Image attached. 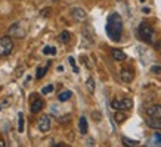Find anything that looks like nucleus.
I'll list each match as a JSON object with an SVG mask.
<instances>
[{
    "mask_svg": "<svg viewBox=\"0 0 161 147\" xmlns=\"http://www.w3.org/2000/svg\"><path fill=\"white\" fill-rule=\"evenodd\" d=\"M147 125L152 129H161V118L158 116H149L147 119Z\"/></svg>",
    "mask_w": 161,
    "mask_h": 147,
    "instance_id": "6",
    "label": "nucleus"
},
{
    "mask_svg": "<svg viewBox=\"0 0 161 147\" xmlns=\"http://www.w3.org/2000/svg\"><path fill=\"white\" fill-rule=\"evenodd\" d=\"M9 103H10V100H9V99H5L3 102H0V110H2V109H5L6 106L9 104Z\"/></svg>",
    "mask_w": 161,
    "mask_h": 147,
    "instance_id": "23",
    "label": "nucleus"
},
{
    "mask_svg": "<svg viewBox=\"0 0 161 147\" xmlns=\"http://www.w3.org/2000/svg\"><path fill=\"white\" fill-rule=\"evenodd\" d=\"M151 72L160 74V72H161V66H152V68H151Z\"/></svg>",
    "mask_w": 161,
    "mask_h": 147,
    "instance_id": "24",
    "label": "nucleus"
},
{
    "mask_svg": "<svg viewBox=\"0 0 161 147\" xmlns=\"http://www.w3.org/2000/svg\"><path fill=\"white\" fill-rule=\"evenodd\" d=\"M111 54H112V58H114V60H118V62H121V60L126 59V53L120 49H114L111 52Z\"/></svg>",
    "mask_w": 161,
    "mask_h": 147,
    "instance_id": "11",
    "label": "nucleus"
},
{
    "mask_svg": "<svg viewBox=\"0 0 161 147\" xmlns=\"http://www.w3.org/2000/svg\"><path fill=\"white\" fill-rule=\"evenodd\" d=\"M78 128H80V132H81V134H86V132H87V129H89L87 119H86L84 116L80 118V121H78Z\"/></svg>",
    "mask_w": 161,
    "mask_h": 147,
    "instance_id": "12",
    "label": "nucleus"
},
{
    "mask_svg": "<svg viewBox=\"0 0 161 147\" xmlns=\"http://www.w3.org/2000/svg\"><path fill=\"white\" fill-rule=\"evenodd\" d=\"M114 119H115V122H117V124H121V122H124V121L127 119V115H126V113H123L121 110H118V112L115 113Z\"/></svg>",
    "mask_w": 161,
    "mask_h": 147,
    "instance_id": "15",
    "label": "nucleus"
},
{
    "mask_svg": "<svg viewBox=\"0 0 161 147\" xmlns=\"http://www.w3.org/2000/svg\"><path fill=\"white\" fill-rule=\"evenodd\" d=\"M59 38H61V41H62V43H68L69 38H71V35H69L68 31H62V33H61V37H59Z\"/></svg>",
    "mask_w": 161,
    "mask_h": 147,
    "instance_id": "17",
    "label": "nucleus"
},
{
    "mask_svg": "<svg viewBox=\"0 0 161 147\" xmlns=\"http://www.w3.org/2000/svg\"><path fill=\"white\" fill-rule=\"evenodd\" d=\"M120 79H121L123 83H132L133 72L130 69H121V71H120Z\"/></svg>",
    "mask_w": 161,
    "mask_h": 147,
    "instance_id": "8",
    "label": "nucleus"
},
{
    "mask_svg": "<svg viewBox=\"0 0 161 147\" xmlns=\"http://www.w3.org/2000/svg\"><path fill=\"white\" fill-rule=\"evenodd\" d=\"M155 140L161 144V134H160V132H157V134H155Z\"/></svg>",
    "mask_w": 161,
    "mask_h": 147,
    "instance_id": "27",
    "label": "nucleus"
},
{
    "mask_svg": "<svg viewBox=\"0 0 161 147\" xmlns=\"http://www.w3.org/2000/svg\"><path fill=\"white\" fill-rule=\"evenodd\" d=\"M143 13H149V8H143Z\"/></svg>",
    "mask_w": 161,
    "mask_h": 147,
    "instance_id": "28",
    "label": "nucleus"
},
{
    "mask_svg": "<svg viewBox=\"0 0 161 147\" xmlns=\"http://www.w3.org/2000/svg\"><path fill=\"white\" fill-rule=\"evenodd\" d=\"M123 143L129 147H135V146L139 144V141H136V140H130V138H127V137H123Z\"/></svg>",
    "mask_w": 161,
    "mask_h": 147,
    "instance_id": "16",
    "label": "nucleus"
},
{
    "mask_svg": "<svg viewBox=\"0 0 161 147\" xmlns=\"http://www.w3.org/2000/svg\"><path fill=\"white\" fill-rule=\"evenodd\" d=\"M71 15L78 21H83L84 18H86V12H84L83 9H80V8H74V9H71Z\"/></svg>",
    "mask_w": 161,
    "mask_h": 147,
    "instance_id": "10",
    "label": "nucleus"
},
{
    "mask_svg": "<svg viewBox=\"0 0 161 147\" xmlns=\"http://www.w3.org/2000/svg\"><path fill=\"white\" fill-rule=\"evenodd\" d=\"M71 96H73V93H71V91H68V90H65V91H62V93H59L58 100H59V102H67V100H69V99H71Z\"/></svg>",
    "mask_w": 161,
    "mask_h": 147,
    "instance_id": "14",
    "label": "nucleus"
},
{
    "mask_svg": "<svg viewBox=\"0 0 161 147\" xmlns=\"http://www.w3.org/2000/svg\"><path fill=\"white\" fill-rule=\"evenodd\" d=\"M18 118H19V132L24 131V115L22 113H19L18 115Z\"/></svg>",
    "mask_w": 161,
    "mask_h": 147,
    "instance_id": "22",
    "label": "nucleus"
},
{
    "mask_svg": "<svg viewBox=\"0 0 161 147\" xmlns=\"http://www.w3.org/2000/svg\"><path fill=\"white\" fill-rule=\"evenodd\" d=\"M111 106L115 110H129L133 108V102L130 99H123V100H112Z\"/></svg>",
    "mask_w": 161,
    "mask_h": 147,
    "instance_id": "4",
    "label": "nucleus"
},
{
    "mask_svg": "<svg viewBox=\"0 0 161 147\" xmlns=\"http://www.w3.org/2000/svg\"><path fill=\"white\" fill-rule=\"evenodd\" d=\"M49 66H50V62H47V65H46L44 68H37V72H36V78H37V79L43 78L44 75H46V72H47Z\"/></svg>",
    "mask_w": 161,
    "mask_h": 147,
    "instance_id": "13",
    "label": "nucleus"
},
{
    "mask_svg": "<svg viewBox=\"0 0 161 147\" xmlns=\"http://www.w3.org/2000/svg\"><path fill=\"white\" fill-rule=\"evenodd\" d=\"M68 60H69V65H71V66H73V68H74V72L77 74V72H78V68H77V66H75V59H74L73 56H69V58H68Z\"/></svg>",
    "mask_w": 161,
    "mask_h": 147,
    "instance_id": "21",
    "label": "nucleus"
},
{
    "mask_svg": "<svg viewBox=\"0 0 161 147\" xmlns=\"http://www.w3.org/2000/svg\"><path fill=\"white\" fill-rule=\"evenodd\" d=\"M148 116H158L161 118V104H151L147 108Z\"/></svg>",
    "mask_w": 161,
    "mask_h": 147,
    "instance_id": "7",
    "label": "nucleus"
},
{
    "mask_svg": "<svg viewBox=\"0 0 161 147\" xmlns=\"http://www.w3.org/2000/svg\"><path fill=\"white\" fill-rule=\"evenodd\" d=\"M14 50V41L10 37H2L0 38V58L10 54V52Z\"/></svg>",
    "mask_w": 161,
    "mask_h": 147,
    "instance_id": "3",
    "label": "nucleus"
},
{
    "mask_svg": "<svg viewBox=\"0 0 161 147\" xmlns=\"http://www.w3.org/2000/svg\"><path fill=\"white\" fill-rule=\"evenodd\" d=\"M139 35H141V38L143 41H147V43H154V37H155V33H154V29L152 27L148 22H142L139 25Z\"/></svg>",
    "mask_w": 161,
    "mask_h": 147,
    "instance_id": "2",
    "label": "nucleus"
},
{
    "mask_svg": "<svg viewBox=\"0 0 161 147\" xmlns=\"http://www.w3.org/2000/svg\"><path fill=\"white\" fill-rule=\"evenodd\" d=\"M52 2H58V0H52Z\"/></svg>",
    "mask_w": 161,
    "mask_h": 147,
    "instance_id": "32",
    "label": "nucleus"
},
{
    "mask_svg": "<svg viewBox=\"0 0 161 147\" xmlns=\"http://www.w3.org/2000/svg\"><path fill=\"white\" fill-rule=\"evenodd\" d=\"M87 144H89V146H93V140H92V138H89V141H87Z\"/></svg>",
    "mask_w": 161,
    "mask_h": 147,
    "instance_id": "29",
    "label": "nucleus"
},
{
    "mask_svg": "<svg viewBox=\"0 0 161 147\" xmlns=\"http://www.w3.org/2000/svg\"><path fill=\"white\" fill-rule=\"evenodd\" d=\"M141 2H142V3H143V2H145V0H141Z\"/></svg>",
    "mask_w": 161,
    "mask_h": 147,
    "instance_id": "31",
    "label": "nucleus"
},
{
    "mask_svg": "<svg viewBox=\"0 0 161 147\" xmlns=\"http://www.w3.org/2000/svg\"><path fill=\"white\" fill-rule=\"evenodd\" d=\"M0 147H5V141L3 140H0Z\"/></svg>",
    "mask_w": 161,
    "mask_h": 147,
    "instance_id": "30",
    "label": "nucleus"
},
{
    "mask_svg": "<svg viewBox=\"0 0 161 147\" xmlns=\"http://www.w3.org/2000/svg\"><path fill=\"white\" fill-rule=\"evenodd\" d=\"M107 33L112 41H120L123 33V19L118 13H111L107 21Z\"/></svg>",
    "mask_w": 161,
    "mask_h": 147,
    "instance_id": "1",
    "label": "nucleus"
},
{
    "mask_svg": "<svg viewBox=\"0 0 161 147\" xmlns=\"http://www.w3.org/2000/svg\"><path fill=\"white\" fill-rule=\"evenodd\" d=\"M53 85L52 84H49V85H46V87H43L42 88V94H47V93H52L53 91Z\"/></svg>",
    "mask_w": 161,
    "mask_h": 147,
    "instance_id": "18",
    "label": "nucleus"
},
{
    "mask_svg": "<svg viewBox=\"0 0 161 147\" xmlns=\"http://www.w3.org/2000/svg\"><path fill=\"white\" fill-rule=\"evenodd\" d=\"M43 53L44 54H56V49H55V47H49V46H47V47H44V49H43Z\"/></svg>",
    "mask_w": 161,
    "mask_h": 147,
    "instance_id": "19",
    "label": "nucleus"
},
{
    "mask_svg": "<svg viewBox=\"0 0 161 147\" xmlns=\"http://www.w3.org/2000/svg\"><path fill=\"white\" fill-rule=\"evenodd\" d=\"M43 106H44V102L42 100V99H34L33 103H31V112L33 113L40 112V110L43 109Z\"/></svg>",
    "mask_w": 161,
    "mask_h": 147,
    "instance_id": "9",
    "label": "nucleus"
},
{
    "mask_svg": "<svg viewBox=\"0 0 161 147\" xmlns=\"http://www.w3.org/2000/svg\"><path fill=\"white\" fill-rule=\"evenodd\" d=\"M37 127H39V129L42 132H47L49 131V128H50V118L46 116V115L42 116L39 119V125H37Z\"/></svg>",
    "mask_w": 161,
    "mask_h": 147,
    "instance_id": "5",
    "label": "nucleus"
},
{
    "mask_svg": "<svg viewBox=\"0 0 161 147\" xmlns=\"http://www.w3.org/2000/svg\"><path fill=\"white\" fill-rule=\"evenodd\" d=\"M155 50L158 53H161V41H157L155 43Z\"/></svg>",
    "mask_w": 161,
    "mask_h": 147,
    "instance_id": "25",
    "label": "nucleus"
},
{
    "mask_svg": "<svg viewBox=\"0 0 161 147\" xmlns=\"http://www.w3.org/2000/svg\"><path fill=\"white\" fill-rule=\"evenodd\" d=\"M86 84H87L89 91H90V93H93V91H95V83H93V79H92V78H87Z\"/></svg>",
    "mask_w": 161,
    "mask_h": 147,
    "instance_id": "20",
    "label": "nucleus"
},
{
    "mask_svg": "<svg viewBox=\"0 0 161 147\" xmlns=\"http://www.w3.org/2000/svg\"><path fill=\"white\" fill-rule=\"evenodd\" d=\"M49 13H50V9H43V12H42V16H44V18H46V16H47Z\"/></svg>",
    "mask_w": 161,
    "mask_h": 147,
    "instance_id": "26",
    "label": "nucleus"
}]
</instances>
